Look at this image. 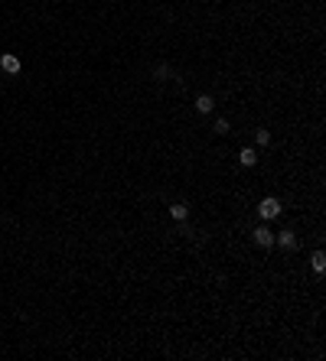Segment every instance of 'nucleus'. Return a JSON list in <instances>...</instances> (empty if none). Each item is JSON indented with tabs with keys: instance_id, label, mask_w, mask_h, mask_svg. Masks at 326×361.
I'll return each mask as SVG.
<instances>
[{
	"instance_id": "8",
	"label": "nucleus",
	"mask_w": 326,
	"mask_h": 361,
	"mask_svg": "<svg viewBox=\"0 0 326 361\" xmlns=\"http://www.w3.org/2000/svg\"><path fill=\"white\" fill-rule=\"evenodd\" d=\"M254 159H258V156H254L251 147H245V150L238 153V163H241V166H254Z\"/></svg>"
},
{
	"instance_id": "5",
	"label": "nucleus",
	"mask_w": 326,
	"mask_h": 361,
	"mask_svg": "<svg viewBox=\"0 0 326 361\" xmlns=\"http://www.w3.org/2000/svg\"><path fill=\"white\" fill-rule=\"evenodd\" d=\"M274 241H281V247H287V251H294V247H297V238H294V231H281V238L274 234Z\"/></svg>"
},
{
	"instance_id": "4",
	"label": "nucleus",
	"mask_w": 326,
	"mask_h": 361,
	"mask_svg": "<svg viewBox=\"0 0 326 361\" xmlns=\"http://www.w3.org/2000/svg\"><path fill=\"white\" fill-rule=\"evenodd\" d=\"M212 108H216V101H212L209 95H199V98H196V111H199V114H209Z\"/></svg>"
},
{
	"instance_id": "9",
	"label": "nucleus",
	"mask_w": 326,
	"mask_h": 361,
	"mask_svg": "<svg viewBox=\"0 0 326 361\" xmlns=\"http://www.w3.org/2000/svg\"><path fill=\"white\" fill-rule=\"evenodd\" d=\"M154 78H160V81L173 78V68H170V65H166V62H163V65H157V68H154Z\"/></svg>"
},
{
	"instance_id": "7",
	"label": "nucleus",
	"mask_w": 326,
	"mask_h": 361,
	"mask_svg": "<svg viewBox=\"0 0 326 361\" xmlns=\"http://www.w3.org/2000/svg\"><path fill=\"white\" fill-rule=\"evenodd\" d=\"M170 215H173V218H176V221H183L186 215H189V208H186L183 202H173V205H170Z\"/></svg>"
},
{
	"instance_id": "3",
	"label": "nucleus",
	"mask_w": 326,
	"mask_h": 361,
	"mask_svg": "<svg viewBox=\"0 0 326 361\" xmlns=\"http://www.w3.org/2000/svg\"><path fill=\"white\" fill-rule=\"evenodd\" d=\"M0 68H4L7 75H17L20 72V59L13 52H7V55H0Z\"/></svg>"
},
{
	"instance_id": "2",
	"label": "nucleus",
	"mask_w": 326,
	"mask_h": 361,
	"mask_svg": "<svg viewBox=\"0 0 326 361\" xmlns=\"http://www.w3.org/2000/svg\"><path fill=\"white\" fill-rule=\"evenodd\" d=\"M254 244H258V247H274V244H277V241H274V231H271V228H265V225L254 228Z\"/></svg>"
},
{
	"instance_id": "11",
	"label": "nucleus",
	"mask_w": 326,
	"mask_h": 361,
	"mask_svg": "<svg viewBox=\"0 0 326 361\" xmlns=\"http://www.w3.org/2000/svg\"><path fill=\"white\" fill-rule=\"evenodd\" d=\"M216 134H228V121H225V117H219V121H216Z\"/></svg>"
},
{
	"instance_id": "1",
	"label": "nucleus",
	"mask_w": 326,
	"mask_h": 361,
	"mask_svg": "<svg viewBox=\"0 0 326 361\" xmlns=\"http://www.w3.org/2000/svg\"><path fill=\"white\" fill-rule=\"evenodd\" d=\"M258 212H261V218H268V221H271V218H277V215H281V202H277L274 196H268L265 202L258 205Z\"/></svg>"
},
{
	"instance_id": "6",
	"label": "nucleus",
	"mask_w": 326,
	"mask_h": 361,
	"mask_svg": "<svg viewBox=\"0 0 326 361\" xmlns=\"http://www.w3.org/2000/svg\"><path fill=\"white\" fill-rule=\"evenodd\" d=\"M310 263H313V270H316V274H323V270H326V254H323V251H313Z\"/></svg>"
},
{
	"instance_id": "10",
	"label": "nucleus",
	"mask_w": 326,
	"mask_h": 361,
	"mask_svg": "<svg viewBox=\"0 0 326 361\" xmlns=\"http://www.w3.org/2000/svg\"><path fill=\"white\" fill-rule=\"evenodd\" d=\"M254 140L265 147V143H271V134H268V130H258V134H254Z\"/></svg>"
}]
</instances>
